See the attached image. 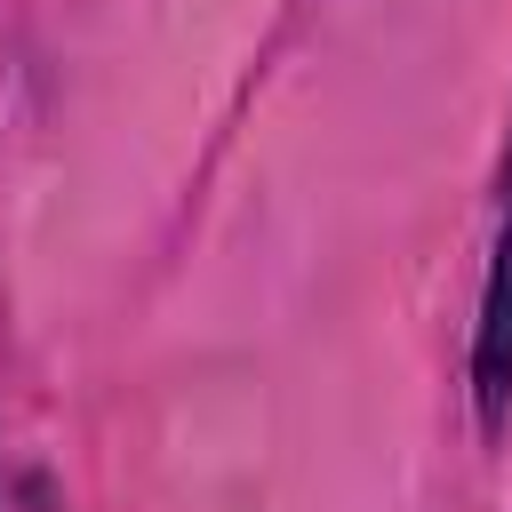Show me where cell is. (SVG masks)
<instances>
[{
  "mask_svg": "<svg viewBox=\"0 0 512 512\" xmlns=\"http://www.w3.org/2000/svg\"><path fill=\"white\" fill-rule=\"evenodd\" d=\"M472 400H480L488 432L512 408V152H504V192H496L488 272H480V320H472Z\"/></svg>",
  "mask_w": 512,
  "mask_h": 512,
  "instance_id": "cell-1",
  "label": "cell"
}]
</instances>
